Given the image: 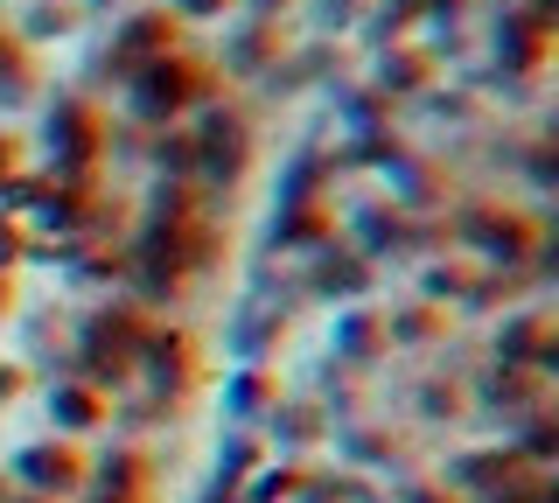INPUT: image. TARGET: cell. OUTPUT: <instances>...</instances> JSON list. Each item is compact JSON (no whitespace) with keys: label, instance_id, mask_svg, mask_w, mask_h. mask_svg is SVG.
Returning a JSON list of instances; mask_svg holds the SVG:
<instances>
[{"label":"cell","instance_id":"obj_1","mask_svg":"<svg viewBox=\"0 0 559 503\" xmlns=\"http://www.w3.org/2000/svg\"><path fill=\"white\" fill-rule=\"evenodd\" d=\"M22 468L43 490H70V482H78V455H63V447H35V455H22Z\"/></svg>","mask_w":559,"mask_h":503}]
</instances>
